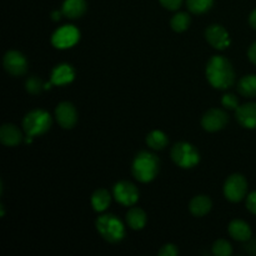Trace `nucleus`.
Returning a JSON list of instances; mask_svg holds the SVG:
<instances>
[{"label": "nucleus", "instance_id": "nucleus-1", "mask_svg": "<svg viewBox=\"0 0 256 256\" xmlns=\"http://www.w3.org/2000/svg\"><path fill=\"white\" fill-rule=\"evenodd\" d=\"M206 78L210 85L215 89H228L235 82V72L232 62L226 58L215 55L208 62Z\"/></svg>", "mask_w": 256, "mask_h": 256}, {"label": "nucleus", "instance_id": "nucleus-2", "mask_svg": "<svg viewBox=\"0 0 256 256\" xmlns=\"http://www.w3.org/2000/svg\"><path fill=\"white\" fill-rule=\"evenodd\" d=\"M160 169V160L150 152H140L132 160V172L140 182H149L155 179Z\"/></svg>", "mask_w": 256, "mask_h": 256}, {"label": "nucleus", "instance_id": "nucleus-3", "mask_svg": "<svg viewBox=\"0 0 256 256\" xmlns=\"http://www.w3.org/2000/svg\"><path fill=\"white\" fill-rule=\"evenodd\" d=\"M96 230L100 236L110 244L120 242L125 236V228L122 220L112 214H105L98 218Z\"/></svg>", "mask_w": 256, "mask_h": 256}, {"label": "nucleus", "instance_id": "nucleus-4", "mask_svg": "<svg viewBox=\"0 0 256 256\" xmlns=\"http://www.w3.org/2000/svg\"><path fill=\"white\" fill-rule=\"evenodd\" d=\"M52 126V116L45 110H32L22 120V129L26 136L42 135Z\"/></svg>", "mask_w": 256, "mask_h": 256}, {"label": "nucleus", "instance_id": "nucleus-5", "mask_svg": "<svg viewBox=\"0 0 256 256\" xmlns=\"http://www.w3.org/2000/svg\"><path fill=\"white\" fill-rule=\"evenodd\" d=\"M172 159L182 169L194 168L200 162V154L194 145L189 142H176L172 149Z\"/></svg>", "mask_w": 256, "mask_h": 256}, {"label": "nucleus", "instance_id": "nucleus-6", "mask_svg": "<svg viewBox=\"0 0 256 256\" xmlns=\"http://www.w3.org/2000/svg\"><path fill=\"white\" fill-rule=\"evenodd\" d=\"M248 192V182L242 175H230L224 185V194L229 202H239L244 199Z\"/></svg>", "mask_w": 256, "mask_h": 256}, {"label": "nucleus", "instance_id": "nucleus-7", "mask_svg": "<svg viewBox=\"0 0 256 256\" xmlns=\"http://www.w3.org/2000/svg\"><path fill=\"white\" fill-rule=\"evenodd\" d=\"M80 32L74 25H64L59 28L52 36V44L56 49H68L79 42Z\"/></svg>", "mask_w": 256, "mask_h": 256}, {"label": "nucleus", "instance_id": "nucleus-8", "mask_svg": "<svg viewBox=\"0 0 256 256\" xmlns=\"http://www.w3.org/2000/svg\"><path fill=\"white\" fill-rule=\"evenodd\" d=\"M112 192L115 200L124 206H132L139 200V190L130 182H116Z\"/></svg>", "mask_w": 256, "mask_h": 256}, {"label": "nucleus", "instance_id": "nucleus-9", "mask_svg": "<svg viewBox=\"0 0 256 256\" xmlns=\"http://www.w3.org/2000/svg\"><path fill=\"white\" fill-rule=\"evenodd\" d=\"M2 64H4V69L12 76L24 75L28 70V60L25 59L22 52H16V50L8 52L2 60Z\"/></svg>", "mask_w": 256, "mask_h": 256}, {"label": "nucleus", "instance_id": "nucleus-10", "mask_svg": "<svg viewBox=\"0 0 256 256\" xmlns=\"http://www.w3.org/2000/svg\"><path fill=\"white\" fill-rule=\"evenodd\" d=\"M229 122V116L222 109H210L202 119V125L206 132H214L224 129Z\"/></svg>", "mask_w": 256, "mask_h": 256}, {"label": "nucleus", "instance_id": "nucleus-11", "mask_svg": "<svg viewBox=\"0 0 256 256\" xmlns=\"http://www.w3.org/2000/svg\"><path fill=\"white\" fill-rule=\"evenodd\" d=\"M205 38L208 42L215 49L224 50L230 45V36L228 30L219 24L210 25L205 32Z\"/></svg>", "mask_w": 256, "mask_h": 256}, {"label": "nucleus", "instance_id": "nucleus-12", "mask_svg": "<svg viewBox=\"0 0 256 256\" xmlns=\"http://www.w3.org/2000/svg\"><path fill=\"white\" fill-rule=\"evenodd\" d=\"M55 116H56L60 126L64 128V129H72L78 122L76 109L72 102H62L58 105L56 109H55Z\"/></svg>", "mask_w": 256, "mask_h": 256}, {"label": "nucleus", "instance_id": "nucleus-13", "mask_svg": "<svg viewBox=\"0 0 256 256\" xmlns=\"http://www.w3.org/2000/svg\"><path fill=\"white\" fill-rule=\"evenodd\" d=\"M236 120L246 129H256V102H248L238 108Z\"/></svg>", "mask_w": 256, "mask_h": 256}, {"label": "nucleus", "instance_id": "nucleus-14", "mask_svg": "<svg viewBox=\"0 0 256 256\" xmlns=\"http://www.w3.org/2000/svg\"><path fill=\"white\" fill-rule=\"evenodd\" d=\"M75 78V70L69 64H59L52 69V82L54 85H66L72 82Z\"/></svg>", "mask_w": 256, "mask_h": 256}, {"label": "nucleus", "instance_id": "nucleus-15", "mask_svg": "<svg viewBox=\"0 0 256 256\" xmlns=\"http://www.w3.org/2000/svg\"><path fill=\"white\" fill-rule=\"evenodd\" d=\"M0 142L6 146H16L22 142V132L14 124H4L0 128Z\"/></svg>", "mask_w": 256, "mask_h": 256}, {"label": "nucleus", "instance_id": "nucleus-16", "mask_svg": "<svg viewBox=\"0 0 256 256\" xmlns=\"http://www.w3.org/2000/svg\"><path fill=\"white\" fill-rule=\"evenodd\" d=\"M229 234L236 242H249L252 239V229L242 220H232L229 224Z\"/></svg>", "mask_w": 256, "mask_h": 256}, {"label": "nucleus", "instance_id": "nucleus-17", "mask_svg": "<svg viewBox=\"0 0 256 256\" xmlns=\"http://www.w3.org/2000/svg\"><path fill=\"white\" fill-rule=\"evenodd\" d=\"M85 12H86L85 0H65L62 8V12L69 19H78L82 16Z\"/></svg>", "mask_w": 256, "mask_h": 256}, {"label": "nucleus", "instance_id": "nucleus-18", "mask_svg": "<svg viewBox=\"0 0 256 256\" xmlns=\"http://www.w3.org/2000/svg\"><path fill=\"white\" fill-rule=\"evenodd\" d=\"M212 202L210 200V198H208L206 195H198L194 199L190 202L189 209L194 216H204L208 212L212 210Z\"/></svg>", "mask_w": 256, "mask_h": 256}, {"label": "nucleus", "instance_id": "nucleus-19", "mask_svg": "<svg viewBox=\"0 0 256 256\" xmlns=\"http://www.w3.org/2000/svg\"><path fill=\"white\" fill-rule=\"evenodd\" d=\"M126 222L132 230H142L146 224V214L139 208H132L128 212Z\"/></svg>", "mask_w": 256, "mask_h": 256}, {"label": "nucleus", "instance_id": "nucleus-20", "mask_svg": "<svg viewBox=\"0 0 256 256\" xmlns=\"http://www.w3.org/2000/svg\"><path fill=\"white\" fill-rule=\"evenodd\" d=\"M110 202H112L110 192L105 189L96 190L92 196V209L98 212H102L104 210H106L108 206L110 205Z\"/></svg>", "mask_w": 256, "mask_h": 256}, {"label": "nucleus", "instance_id": "nucleus-21", "mask_svg": "<svg viewBox=\"0 0 256 256\" xmlns=\"http://www.w3.org/2000/svg\"><path fill=\"white\" fill-rule=\"evenodd\" d=\"M238 90L242 96H256V75H246L240 79L239 84H238Z\"/></svg>", "mask_w": 256, "mask_h": 256}, {"label": "nucleus", "instance_id": "nucleus-22", "mask_svg": "<svg viewBox=\"0 0 256 256\" xmlns=\"http://www.w3.org/2000/svg\"><path fill=\"white\" fill-rule=\"evenodd\" d=\"M146 144L154 150H162L168 145V138L160 130H154L146 136Z\"/></svg>", "mask_w": 256, "mask_h": 256}, {"label": "nucleus", "instance_id": "nucleus-23", "mask_svg": "<svg viewBox=\"0 0 256 256\" xmlns=\"http://www.w3.org/2000/svg\"><path fill=\"white\" fill-rule=\"evenodd\" d=\"M190 15L188 12H178L172 18V22H170V25H172V29L176 32H185V30L189 28L190 25Z\"/></svg>", "mask_w": 256, "mask_h": 256}, {"label": "nucleus", "instance_id": "nucleus-24", "mask_svg": "<svg viewBox=\"0 0 256 256\" xmlns=\"http://www.w3.org/2000/svg\"><path fill=\"white\" fill-rule=\"evenodd\" d=\"M214 0H186L188 9L194 14H204L212 9Z\"/></svg>", "mask_w": 256, "mask_h": 256}, {"label": "nucleus", "instance_id": "nucleus-25", "mask_svg": "<svg viewBox=\"0 0 256 256\" xmlns=\"http://www.w3.org/2000/svg\"><path fill=\"white\" fill-rule=\"evenodd\" d=\"M232 248L230 242L226 240H218L214 245H212V254L215 256H229L232 255Z\"/></svg>", "mask_w": 256, "mask_h": 256}, {"label": "nucleus", "instance_id": "nucleus-26", "mask_svg": "<svg viewBox=\"0 0 256 256\" xmlns=\"http://www.w3.org/2000/svg\"><path fill=\"white\" fill-rule=\"evenodd\" d=\"M25 86H26L28 92H30V94H39V92L44 89V88H42V79H40V78H38L36 75H32V76H30L29 79L26 80V84H25Z\"/></svg>", "mask_w": 256, "mask_h": 256}, {"label": "nucleus", "instance_id": "nucleus-27", "mask_svg": "<svg viewBox=\"0 0 256 256\" xmlns=\"http://www.w3.org/2000/svg\"><path fill=\"white\" fill-rule=\"evenodd\" d=\"M222 102L225 108H228V109L236 110L238 108H239V99H238L234 94L224 95Z\"/></svg>", "mask_w": 256, "mask_h": 256}, {"label": "nucleus", "instance_id": "nucleus-28", "mask_svg": "<svg viewBox=\"0 0 256 256\" xmlns=\"http://www.w3.org/2000/svg\"><path fill=\"white\" fill-rule=\"evenodd\" d=\"M178 249L175 245L172 244H166L159 250V256H176L178 255Z\"/></svg>", "mask_w": 256, "mask_h": 256}, {"label": "nucleus", "instance_id": "nucleus-29", "mask_svg": "<svg viewBox=\"0 0 256 256\" xmlns=\"http://www.w3.org/2000/svg\"><path fill=\"white\" fill-rule=\"evenodd\" d=\"M160 4L168 10H178L182 6V0H159Z\"/></svg>", "mask_w": 256, "mask_h": 256}, {"label": "nucleus", "instance_id": "nucleus-30", "mask_svg": "<svg viewBox=\"0 0 256 256\" xmlns=\"http://www.w3.org/2000/svg\"><path fill=\"white\" fill-rule=\"evenodd\" d=\"M246 208L252 214L256 215V192H252L246 199Z\"/></svg>", "mask_w": 256, "mask_h": 256}, {"label": "nucleus", "instance_id": "nucleus-31", "mask_svg": "<svg viewBox=\"0 0 256 256\" xmlns=\"http://www.w3.org/2000/svg\"><path fill=\"white\" fill-rule=\"evenodd\" d=\"M248 56H249L250 62L256 65V42L250 46L249 52H248Z\"/></svg>", "mask_w": 256, "mask_h": 256}, {"label": "nucleus", "instance_id": "nucleus-32", "mask_svg": "<svg viewBox=\"0 0 256 256\" xmlns=\"http://www.w3.org/2000/svg\"><path fill=\"white\" fill-rule=\"evenodd\" d=\"M249 22H250V25H252V26L254 28V29L256 30V9L254 10V12H252V14H250V16H249Z\"/></svg>", "mask_w": 256, "mask_h": 256}, {"label": "nucleus", "instance_id": "nucleus-33", "mask_svg": "<svg viewBox=\"0 0 256 256\" xmlns=\"http://www.w3.org/2000/svg\"><path fill=\"white\" fill-rule=\"evenodd\" d=\"M60 15H62V12H52V19L56 22V20L60 19Z\"/></svg>", "mask_w": 256, "mask_h": 256}]
</instances>
